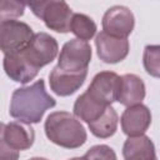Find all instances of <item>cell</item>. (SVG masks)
<instances>
[{
  "label": "cell",
  "instance_id": "cell-9",
  "mask_svg": "<svg viewBox=\"0 0 160 160\" xmlns=\"http://www.w3.org/2000/svg\"><path fill=\"white\" fill-rule=\"evenodd\" d=\"M119 81L120 76L116 72L100 71L92 78L86 92L94 100L104 105H111L118 99Z\"/></svg>",
  "mask_w": 160,
  "mask_h": 160
},
{
  "label": "cell",
  "instance_id": "cell-20",
  "mask_svg": "<svg viewBox=\"0 0 160 160\" xmlns=\"http://www.w3.org/2000/svg\"><path fill=\"white\" fill-rule=\"evenodd\" d=\"M26 4L16 0H2L0 2V19L5 20H15L24 15Z\"/></svg>",
  "mask_w": 160,
  "mask_h": 160
},
{
  "label": "cell",
  "instance_id": "cell-5",
  "mask_svg": "<svg viewBox=\"0 0 160 160\" xmlns=\"http://www.w3.org/2000/svg\"><path fill=\"white\" fill-rule=\"evenodd\" d=\"M32 29L24 21L5 20L0 22V48L4 55L21 52L34 38Z\"/></svg>",
  "mask_w": 160,
  "mask_h": 160
},
{
  "label": "cell",
  "instance_id": "cell-4",
  "mask_svg": "<svg viewBox=\"0 0 160 160\" xmlns=\"http://www.w3.org/2000/svg\"><path fill=\"white\" fill-rule=\"evenodd\" d=\"M92 51L88 41L79 39H71L66 41L58 58V68L66 72H82L88 71V66L91 61Z\"/></svg>",
  "mask_w": 160,
  "mask_h": 160
},
{
  "label": "cell",
  "instance_id": "cell-2",
  "mask_svg": "<svg viewBox=\"0 0 160 160\" xmlns=\"http://www.w3.org/2000/svg\"><path fill=\"white\" fill-rule=\"evenodd\" d=\"M44 130L51 142L64 149H78L88 140L84 125L68 111H54L48 115Z\"/></svg>",
  "mask_w": 160,
  "mask_h": 160
},
{
  "label": "cell",
  "instance_id": "cell-10",
  "mask_svg": "<svg viewBox=\"0 0 160 160\" xmlns=\"http://www.w3.org/2000/svg\"><path fill=\"white\" fill-rule=\"evenodd\" d=\"M35 140V131L30 124L21 121L1 122V138L0 141L5 142L9 148L22 151L32 146Z\"/></svg>",
  "mask_w": 160,
  "mask_h": 160
},
{
  "label": "cell",
  "instance_id": "cell-24",
  "mask_svg": "<svg viewBox=\"0 0 160 160\" xmlns=\"http://www.w3.org/2000/svg\"><path fill=\"white\" fill-rule=\"evenodd\" d=\"M69 160H82V158H71Z\"/></svg>",
  "mask_w": 160,
  "mask_h": 160
},
{
  "label": "cell",
  "instance_id": "cell-14",
  "mask_svg": "<svg viewBox=\"0 0 160 160\" xmlns=\"http://www.w3.org/2000/svg\"><path fill=\"white\" fill-rule=\"evenodd\" d=\"M146 89L142 79L135 74H125L120 76L118 99L116 101L124 106H132L141 104L145 99Z\"/></svg>",
  "mask_w": 160,
  "mask_h": 160
},
{
  "label": "cell",
  "instance_id": "cell-8",
  "mask_svg": "<svg viewBox=\"0 0 160 160\" xmlns=\"http://www.w3.org/2000/svg\"><path fill=\"white\" fill-rule=\"evenodd\" d=\"M96 54L99 59L106 64H118L122 61L130 50L128 39L116 38L101 31L95 38Z\"/></svg>",
  "mask_w": 160,
  "mask_h": 160
},
{
  "label": "cell",
  "instance_id": "cell-19",
  "mask_svg": "<svg viewBox=\"0 0 160 160\" xmlns=\"http://www.w3.org/2000/svg\"><path fill=\"white\" fill-rule=\"evenodd\" d=\"M145 71L152 78H160V45H146L142 52Z\"/></svg>",
  "mask_w": 160,
  "mask_h": 160
},
{
  "label": "cell",
  "instance_id": "cell-15",
  "mask_svg": "<svg viewBox=\"0 0 160 160\" xmlns=\"http://www.w3.org/2000/svg\"><path fill=\"white\" fill-rule=\"evenodd\" d=\"M124 160H155V145L146 135L128 138L122 145Z\"/></svg>",
  "mask_w": 160,
  "mask_h": 160
},
{
  "label": "cell",
  "instance_id": "cell-25",
  "mask_svg": "<svg viewBox=\"0 0 160 160\" xmlns=\"http://www.w3.org/2000/svg\"><path fill=\"white\" fill-rule=\"evenodd\" d=\"M155 160H158V159H155Z\"/></svg>",
  "mask_w": 160,
  "mask_h": 160
},
{
  "label": "cell",
  "instance_id": "cell-22",
  "mask_svg": "<svg viewBox=\"0 0 160 160\" xmlns=\"http://www.w3.org/2000/svg\"><path fill=\"white\" fill-rule=\"evenodd\" d=\"M19 151L9 148L5 142L0 141V160H18Z\"/></svg>",
  "mask_w": 160,
  "mask_h": 160
},
{
  "label": "cell",
  "instance_id": "cell-13",
  "mask_svg": "<svg viewBox=\"0 0 160 160\" xmlns=\"http://www.w3.org/2000/svg\"><path fill=\"white\" fill-rule=\"evenodd\" d=\"M2 66L5 74L12 81L20 84H28L29 81L34 80L39 74V69L32 66L22 55V52L4 55Z\"/></svg>",
  "mask_w": 160,
  "mask_h": 160
},
{
  "label": "cell",
  "instance_id": "cell-16",
  "mask_svg": "<svg viewBox=\"0 0 160 160\" xmlns=\"http://www.w3.org/2000/svg\"><path fill=\"white\" fill-rule=\"evenodd\" d=\"M109 106L111 105H104L94 100L85 91L80 96H78V99L75 100L74 106H72V112L79 120H82L89 125L96 121L98 119H100Z\"/></svg>",
  "mask_w": 160,
  "mask_h": 160
},
{
  "label": "cell",
  "instance_id": "cell-1",
  "mask_svg": "<svg viewBox=\"0 0 160 160\" xmlns=\"http://www.w3.org/2000/svg\"><path fill=\"white\" fill-rule=\"evenodd\" d=\"M55 105V99L48 94L45 82L40 79L29 86L14 90L10 100L9 114L18 121L31 125L40 122L45 111Z\"/></svg>",
  "mask_w": 160,
  "mask_h": 160
},
{
  "label": "cell",
  "instance_id": "cell-3",
  "mask_svg": "<svg viewBox=\"0 0 160 160\" xmlns=\"http://www.w3.org/2000/svg\"><path fill=\"white\" fill-rule=\"evenodd\" d=\"M28 6L32 14L44 21L45 26L52 31L66 34L70 31L72 10L64 0H44L30 1Z\"/></svg>",
  "mask_w": 160,
  "mask_h": 160
},
{
  "label": "cell",
  "instance_id": "cell-7",
  "mask_svg": "<svg viewBox=\"0 0 160 160\" xmlns=\"http://www.w3.org/2000/svg\"><path fill=\"white\" fill-rule=\"evenodd\" d=\"M102 31L116 38L128 39L135 26L132 11L124 5H114L109 8L102 16Z\"/></svg>",
  "mask_w": 160,
  "mask_h": 160
},
{
  "label": "cell",
  "instance_id": "cell-12",
  "mask_svg": "<svg viewBox=\"0 0 160 160\" xmlns=\"http://www.w3.org/2000/svg\"><path fill=\"white\" fill-rule=\"evenodd\" d=\"M88 71L74 74L62 71L55 66L49 74V85L54 94L59 96H70L82 86Z\"/></svg>",
  "mask_w": 160,
  "mask_h": 160
},
{
  "label": "cell",
  "instance_id": "cell-23",
  "mask_svg": "<svg viewBox=\"0 0 160 160\" xmlns=\"http://www.w3.org/2000/svg\"><path fill=\"white\" fill-rule=\"evenodd\" d=\"M29 160H48L45 158H40V156H35V158H30Z\"/></svg>",
  "mask_w": 160,
  "mask_h": 160
},
{
  "label": "cell",
  "instance_id": "cell-17",
  "mask_svg": "<svg viewBox=\"0 0 160 160\" xmlns=\"http://www.w3.org/2000/svg\"><path fill=\"white\" fill-rule=\"evenodd\" d=\"M118 122H119L118 112L115 111L112 106H109L100 119L89 124L88 126H89L90 132L94 136L99 139H108L116 132Z\"/></svg>",
  "mask_w": 160,
  "mask_h": 160
},
{
  "label": "cell",
  "instance_id": "cell-11",
  "mask_svg": "<svg viewBox=\"0 0 160 160\" xmlns=\"http://www.w3.org/2000/svg\"><path fill=\"white\" fill-rule=\"evenodd\" d=\"M121 130L129 138L145 135L151 124V111L144 104L128 106L120 118Z\"/></svg>",
  "mask_w": 160,
  "mask_h": 160
},
{
  "label": "cell",
  "instance_id": "cell-18",
  "mask_svg": "<svg viewBox=\"0 0 160 160\" xmlns=\"http://www.w3.org/2000/svg\"><path fill=\"white\" fill-rule=\"evenodd\" d=\"M96 30H98V26L90 16L81 12H75L72 15V19L70 22V31L76 36V39L82 41L91 40L95 36Z\"/></svg>",
  "mask_w": 160,
  "mask_h": 160
},
{
  "label": "cell",
  "instance_id": "cell-6",
  "mask_svg": "<svg viewBox=\"0 0 160 160\" xmlns=\"http://www.w3.org/2000/svg\"><path fill=\"white\" fill-rule=\"evenodd\" d=\"M21 52L32 66L40 70L55 60L59 52V45L56 39L50 34L36 32L30 44Z\"/></svg>",
  "mask_w": 160,
  "mask_h": 160
},
{
  "label": "cell",
  "instance_id": "cell-21",
  "mask_svg": "<svg viewBox=\"0 0 160 160\" xmlns=\"http://www.w3.org/2000/svg\"><path fill=\"white\" fill-rule=\"evenodd\" d=\"M81 158L82 160H118L112 148L105 144L91 146Z\"/></svg>",
  "mask_w": 160,
  "mask_h": 160
}]
</instances>
